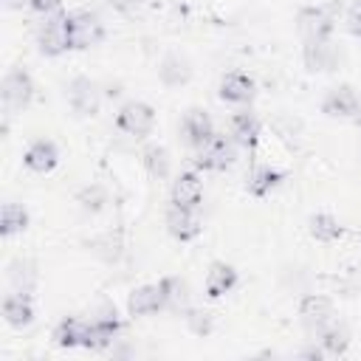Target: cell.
<instances>
[{
    "mask_svg": "<svg viewBox=\"0 0 361 361\" xmlns=\"http://www.w3.org/2000/svg\"><path fill=\"white\" fill-rule=\"evenodd\" d=\"M37 45L45 56H59L71 48V31H68V11L56 8L42 17L37 28Z\"/></svg>",
    "mask_w": 361,
    "mask_h": 361,
    "instance_id": "1",
    "label": "cell"
},
{
    "mask_svg": "<svg viewBox=\"0 0 361 361\" xmlns=\"http://www.w3.org/2000/svg\"><path fill=\"white\" fill-rule=\"evenodd\" d=\"M65 96H68V104L73 107L76 116H93V113L99 110V102H102L99 85L90 82V79H85V76H76V79L68 85Z\"/></svg>",
    "mask_w": 361,
    "mask_h": 361,
    "instance_id": "7",
    "label": "cell"
},
{
    "mask_svg": "<svg viewBox=\"0 0 361 361\" xmlns=\"http://www.w3.org/2000/svg\"><path fill=\"white\" fill-rule=\"evenodd\" d=\"M319 341H322V350H324L327 355H344L347 347H350V333H347L344 324L333 322V324H327V327L319 333Z\"/></svg>",
    "mask_w": 361,
    "mask_h": 361,
    "instance_id": "21",
    "label": "cell"
},
{
    "mask_svg": "<svg viewBox=\"0 0 361 361\" xmlns=\"http://www.w3.org/2000/svg\"><path fill=\"white\" fill-rule=\"evenodd\" d=\"M79 203H82V209H87V212H99V209L107 203V195H104L102 186H87V189L79 192Z\"/></svg>",
    "mask_w": 361,
    "mask_h": 361,
    "instance_id": "30",
    "label": "cell"
},
{
    "mask_svg": "<svg viewBox=\"0 0 361 361\" xmlns=\"http://www.w3.org/2000/svg\"><path fill=\"white\" fill-rule=\"evenodd\" d=\"M68 31H71V48L82 51V48H90L96 45L102 37H104V23L96 11H71L68 14Z\"/></svg>",
    "mask_w": 361,
    "mask_h": 361,
    "instance_id": "4",
    "label": "cell"
},
{
    "mask_svg": "<svg viewBox=\"0 0 361 361\" xmlns=\"http://www.w3.org/2000/svg\"><path fill=\"white\" fill-rule=\"evenodd\" d=\"M254 96V79L245 73H226L220 82L223 102H248Z\"/></svg>",
    "mask_w": 361,
    "mask_h": 361,
    "instance_id": "17",
    "label": "cell"
},
{
    "mask_svg": "<svg viewBox=\"0 0 361 361\" xmlns=\"http://www.w3.org/2000/svg\"><path fill=\"white\" fill-rule=\"evenodd\" d=\"M93 322L107 333V336H116L118 330H121V319H118V313H116V307H110V305H104L96 316H93Z\"/></svg>",
    "mask_w": 361,
    "mask_h": 361,
    "instance_id": "29",
    "label": "cell"
},
{
    "mask_svg": "<svg viewBox=\"0 0 361 361\" xmlns=\"http://www.w3.org/2000/svg\"><path fill=\"white\" fill-rule=\"evenodd\" d=\"M161 290H164V296H166V307H183L186 305V282L183 279H178V276H164L161 282Z\"/></svg>",
    "mask_w": 361,
    "mask_h": 361,
    "instance_id": "27",
    "label": "cell"
},
{
    "mask_svg": "<svg viewBox=\"0 0 361 361\" xmlns=\"http://www.w3.org/2000/svg\"><path fill=\"white\" fill-rule=\"evenodd\" d=\"M82 336H85V322L76 316H68L54 327V341L59 347H82Z\"/></svg>",
    "mask_w": 361,
    "mask_h": 361,
    "instance_id": "22",
    "label": "cell"
},
{
    "mask_svg": "<svg viewBox=\"0 0 361 361\" xmlns=\"http://www.w3.org/2000/svg\"><path fill=\"white\" fill-rule=\"evenodd\" d=\"M166 226L172 231V237H178L180 243L186 240H195L200 234V217H197V209H183V206H169L166 209Z\"/></svg>",
    "mask_w": 361,
    "mask_h": 361,
    "instance_id": "11",
    "label": "cell"
},
{
    "mask_svg": "<svg viewBox=\"0 0 361 361\" xmlns=\"http://www.w3.org/2000/svg\"><path fill=\"white\" fill-rule=\"evenodd\" d=\"M200 200H203L200 178L195 172H183L172 183V203L175 206H183V209H200Z\"/></svg>",
    "mask_w": 361,
    "mask_h": 361,
    "instance_id": "14",
    "label": "cell"
},
{
    "mask_svg": "<svg viewBox=\"0 0 361 361\" xmlns=\"http://www.w3.org/2000/svg\"><path fill=\"white\" fill-rule=\"evenodd\" d=\"M234 285H237V271H234L231 265L214 262V265L209 268V274H206V293H209L212 299L228 293Z\"/></svg>",
    "mask_w": 361,
    "mask_h": 361,
    "instance_id": "18",
    "label": "cell"
},
{
    "mask_svg": "<svg viewBox=\"0 0 361 361\" xmlns=\"http://www.w3.org/2000/svg\"><path fill=\"white\" fill-rule=\"evenodd\" d=\"M234 158V149H231V141L226 135H212L195 155V164L200 169H226Z\"/></svg>",
    "mask_w": 361,
    "mask_h": 361,
    "instance_id": "8",
    "label": "cell"
},
{
    "mask_svg": "<svg viewBox=\"0 0 361 361\" xmlns=\"http://www.w3.org/2000/svg\"><path fill=\"white\" fill-rule=\"evenodd\" d=\"M302 59H305V68H307L310 73H327V71L338 68L341 51H338V45H333L330 39H313V42H305Z\"/></svg>",
    "mask_w": 361,
    "mask_h": 361,
    "instance_id": "6",
    "label": "cell"
},
{
    "mask_svg": "<svg viewBox=\"0 0 361 361\" xmlns=\"http://www.w3.org/2000/svg\"><path fill=\"white\" fill-rule=\"evenodd\" d=\"M336 11H338V3L302 8L299 17H296V25H299V34L305 37V42L327 39L333 34V28H336Z\"/></svg>",
    "mask_w": 361,
    "mask_h": 361,
    "instance_id": "3",
    "label": "cell"
},
{
    "mask_svg": "<svg viewBox=\"0 0 361 361\" xmlns=\"http://www.w3.org/2000/svg\"><path fill=\"white\" fill-rule=\"evenodd\" d=\"M25 223H28V214H25L23 206H17V203H6V206H3V234H6V237L23 231Z\"/></svg>",
    "mask_w": 361,
    "mask_h": 361,
    "instance_id": "28",
    "label": "cell"
},
{
    "mask_svg": "<svg viewBox=\"0 0 361 361\" xmlns=\"http://www.w3.org/2000/svg\"><path fill=\"white\" fill-rule=\"evenodd\" d=\"M144 166L152 178H166L169 175V155L164 147H147L144 149Z\"/></svg>",
    "mask_w": 361,
    "mask_h": 361,
    "instance_id": "26",
    "label": "cell"
},
{
    "mask_svg": "<svg viewBox=\"0 0 361 361\" xmlns=\"http://www.w3.org/2000/svg\"><path fill=\"white\" fill-rule=\"evenodd\" d=\"M56 161H59V149L54 141L39 138L25 149V166L34 172H51L56 166Z\"/></svg>",
    "mask_w": 361,
    "mask_h": 361,
    "instance_id": "16",
    "label": "cell"
},
{
    "mask_svg": "<svg viewBox=\"0 0 361 361\" xmlns=\"http://www.w3.org/2000/svg\"><path fill=\"white\" fill-rule=\"evenodd\" d=\"M0 99H3L6 116H11V113H17V110H23V107L31 104V99H34V82H31V76H28L25 68H20V65L8 68V73L3 76V85H0Z\"/></svg>",
    "mask_w": 361,
    "mask_h": 361,
    "instance_id": "2",
    "label": "cell"
},
{
    "mask_svg": "<svg viewBox=\"0 0 361 361\" xmlns=\"http://www.w3.org/2000/svg\"><path fill=\"white\" fill-rule=\"evenodd\" d=\"M158 76H161V82H164V85L178 87V85H186V82H189L192 68H189V62H186L183 56L169 54V56H164V62L158 65Z\"/></svg>",
    "mask_w": 361,
    "mask_h": 361,
    "instance_id": "19",
    "label": "cell"
},
{
    "mask_svg": "<svg viewBox=\"0 0 361 361\" xmlns=\"http://www.w3.org/2000/svg\"><path fill=\"white\" fill-rule=\"evenodd\" d=\"M113 8H118V11H130V8H135L141 0H107Z\"/></svg>",
    "mask_w": 361,
    "mask_h": 361,
    "instance_id": "34",
    "label": "cell"
},
{
    "mask_svg": "<svg viewBox=\"0 0 361 361\" xmlns=\"http://www.w3.org/2000/svg\"><path fill=\"white\" fill-rule=\"evenodd\" d=\"M34 279H37V274H34V265H31L28 259H14V262L8 265V282L14 285V290L31 293Z\"/></svg>",
    "mask_w": 361,
    "mask_h": 361,
    "instance_id": "25",
    "label": "cell"
},
{
    "mask_svg": "<svg viewBox=\"0 0 361 361\" xmlns=\"http://www.w3.org/2000/svg\"><path fill=\"white\" fill-rule=\"evenodd\" d=\"M322 110H324L327 116L353 118V116L361 113V99H358V93H355L350 85H338V87H333V90L324 96Z\"/></svg>",
    "mask_w": 361,
    "mask_h": 361,
    "instance_id": "9",
    "label": "cell"
},
{
    "mask_svg": "<svg viewBox=\"0 0 361 361\" xmlns=\"http://www.w3.org/2000/svg\"><path fill=\"white\" fill-rule=\"evenodd\" d=\"M299 316L310 333H322L327 324H333V305L324 296H305L299 305Z\"/></svg>",
    "mask_w": 361,
    "mask_h": 361,
    "instance_id": "10",
    "label": "cell"
},
{
    "mask_svg": "<svg viewBox=\"0 0 361 361\" xmlns=\"http://www.w3.org/2000/svg\"><path fill=\"white\" fill-rule=\"evenodd\" d=\"M183 135H186V144L200 149L212 135H214V127H212V118L206 110L200 107H192L186 116H183Z\"/></svg>",
    "mask_w": 361,
    "mask_h": 361,
    "instance_id": "13",
    "label": "cell"
},
{
    "mask_svg": "<svg viewBox=\"0 0 361 361\" xmlns=\"http://www.w3.org/2000/svg\"><path fill=\"white\" fill-rule=\"evenodd\" d=\"M3 316L11 327H25L31 324L34 319V305H31V296L23 293V290H14L3 299Z\"/></svg>",
    "mask_w": 361,
    "mask_h": 361,
    "instance_id": "15",
    "label": "cell"
},
{
    "mask_svg": "<svg viewBox=\"0 0 361 361\" xmlns=\"http://www.w3.org/2000/svg\"><path fill=\"white\" fill-rule=\"evenodd\" d=\"M161 307H166V296L161 290V285H141L130 293L127 299V310L133 316H147V313H158Z\"/></svg>",
    "mask_w": 361,
    "mask_h": 361,
    "instance_id": "12",
    "label": "cell"
},
{
    "mask_svg": "<svg viewBox=\"0 0 361 361\" xmlns=\"http://www.w3.org/2000/svg\"><path fill=\"white\" fill-rule=\"evenodd\" d=\"M23 3H25V0H6V6H8V8H20Z\"/></svg>",
    "mask_w": 361,
    "mask_h": 361,
    "instance_id": "35",
    "label": "cell"
},
{
    "mask_svg": "<svg viewBox=\"0 0 361 361\" xmlns=\"http://www.w3.org/2000/svg\"><path fill=\"white\" fill-rule=\"evenodd\" d=\"M231 135H234V141L240 147L251 149L259 141V121L251 113H234L231 116Z\"/></svg>",
    "mask_w": 361,
    "mask_h": 361,
    "instance_id": "20",
    "label": "cell"
},
{
    "mask_svg": "<svg viewBox=\"0 0 361 361\" xmlns=\"http://www.w3.org/2000/svg\"><path fill=\"white\" fill-rule=\"evenodd\" d=\"M186 324H189V330L197 333V336H206V333L212 330V319H209V313H203V310H186Z\"/></svg>",
    "mask_w": 361,
    "mask_h": 361,
    "instance_id": "31",
    "label": "cell"
},
{
    "mask_svg": "<svg viewBox=\"0 0 361 361\" xmlns=\"http://www.w3.org/2000/svg\"><path fill=\"white\" fill-rule=\"evenodd\" d=\"M116 127L133 138H144L155 127V110L144 102H127L116 116Z\"/></svg>",
    "mask_w": 361,
    "mask_h": 361,
    "instance_id": "5",
    "label": "cell"
},
{
    "mask_svg": "<svg viewBox=\"0 0 361 361\" xmlns=\"http://www.w3.org/2000/svg\"><path fill=\"white\" fill-rule=\"evenodd\" d=\"M310 234L319 240V243H333L341 237V226L333 214H313L310 217Z\"/></svg>",
    "mask_w": 361,
    "mask_h": 361,
    "instance_id": "24",
    "label": "cell"
},
{
    "mask_svg": "<svg viewBox=\"0 0 361 361\" xmlns=\"http://www.w3.org/2000/svg\"><path fill=\"white\" fill-rule=\"evenodd\" d=\"M347 31L353 37H361V0H355L350 8H347Z\"/></svg>",
    "mask_w": 361,
    "mask_h": 361,
    "instance_id": "32",
    "label": "cell"
},
{
    "mask_svg": "<svg viewBox=\"0 0 361 361\" xmlns=\"http://www.w3.org/2000/svg\"><path fill=\"white\" fill-rule=\"evenodd\" d=\"M279 180H282V172H276V169H271V166H259V169H254V172L248 175V192L257 195V197H262V195H268Z\"/></svg>",
    "mask_w": 361,
    "mask_h": 361,
    "instance_id": "23",
    "label": "cell"
},
{
    "mask_svg": "<svg viewBox=\"0 0 361 361\" xmlns=\"http://www.w3.org/2000/svg\"><path fill=\"white\" fill-rule=\"evenodd\" d=\"M25 3H28L31 11H37V14H42V17L59 8V0H25Z\"/></svg>",
    "mask_w": 361,
    "mask_h": 361,
    "instance_id": "33",
    "label": "cell"
}]
</instances>
